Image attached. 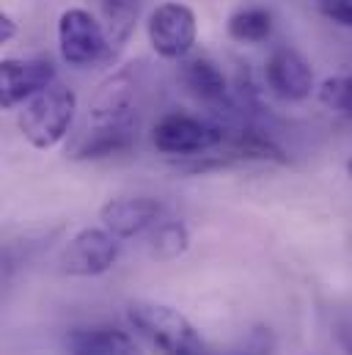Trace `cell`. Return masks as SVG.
I'll list each match as a JSON object with an SVG mask.
<instances>
[{"mask_svg": "<svg viewBox=\"0 0 352 355\" xmlns=\"http://www.w3.org/2000/svg\"><path fill=\"white\" fill-rule=\"evenodd\" d=\"M75 113H78V94L55 80L22 105L17 124L22 138L33 149H53L69 135Z\"/></svg>", "mask_w": 352, "mask_h": 355, "instance_id": "cell-1", "label": "cell"}, {"mask_svg": "<svg viewBox=\"0 0 352 355\" xmlns=\"http://www.w3.org/2000/svg\"><path fill=\"white\" fill-rule=\"evenodd\" d=\"M127 320L132 331H138L163 355H209L193 322L166 303L138 300L127 309Z\"/></svg>", "mask_w": 352, "mask_h": 355, "instance_id": "cell-2", "label": "cell"}, {"mask_svg": "<svg viewBox=\"0 0 352 355\" xmlns=\"http://www.w3.org/2000/svg\"><path fill=\"white\" fill-rule=\"evenodd\" d=\"M58 50L72 69H91L118 58L105 22L88 8H64L58 17Z\"/></svg>", "mask_w": 352, "mask_h": 355, "instance_id": "cell-3", "label": "cell"}, {"mask_svg": "<svg viewBox=\"0 0 352 355\" xmlns=\"http://www.w3.org/2000/svg\"><path fill=\"white\" fill-rule=\"evenodd\" d=\"M226 127L190 113H166L152 127V146L168 157H201L226 144Z\"/></svg>", "mask_w": 352, "mask_h": 355, "instance_id": "cell-4", "label": "cell"}, {"mask_svg": "<svg viewBox=\"0 0 352 355\" xmlns=\"http://www.w3.org/2000/svg\"><path fill=\"white\" fill-rule=\"evenodd\" d=\"M146 39L155 55L163 61H184L198 42V19L187 3L166 0L152 8L146 22Z\"/></svg>", "mask_w": 352, "mask_h": 355, "instance_id": "cell-5", "label": "cell"}, {"mask_svg": "<svg viewBox=\"0 0 352 355\" xmlns=\"http://www.w3.org/2000/svg\"><path fill=\"white\" fill-rule=\"evenodd\" d=\"M121 243L102 229H80L61 251V270L75 278H96L118 262Z\"/></svg>", "mask_w": 352, "mask_h": 355, "instance_id": "cell-6", "label": "cell"}, {"mask_svg": "<svg viewBox=\"0 0 352 355\" xmlns=\"http://www.w3.org/2000/svg\"><path fill=\"white\" fill-rule=\"evenodd\" d=\"M264 83L281 102H306L314 91V69L294 47L278 44L264 61Z\"/></svg>", "mask_w": 352, "mask_h": 355, "instance_id": "cell-7", "label": "cell"}, {"mask_svg": "<svg viewBox=\"0 0 352 355\" xmlns=\"http://www.w3.org/2000/svg\"><path fill=\"white\" fill-rule=\"evenodd\" d=\"M55 64L50 58H3L0 61V105L14 110L30 96L55 83Z\"/></svg>", "mask_w": 352, "mask_h": 355, "instance_id": "cell-8", "label": "cell"}, {"mask_svg": "<svg viewBox=\"0 0 352 355\" xmlns=\"http://www.w3.org/2000/svg\"><path fill=\"white\" fill-rule=\"evenodd\" d=\"M163 218V204L149 196H132V198H110L99 209L102 226L116 234L118 240L141 237L152 232Z\"/></svg>", "mask_w": 352, "mask_h": 355, "instance_id": "cell-9", "label": "cell"}, {"mask_svg": "<svg viewBox=\"0 0 352 355\" xmlns=\"http://www.w3.org/2000/svg\"><path fill=\"white\" fill-rule=\"evenodd\" d=\"M135 80L121 72L102 83L91 99L88 107V124L99 127H138L135 116Z\"/></svg>", "mask_w": 352, "mask_h": 355, "instance_id": "cell-10", "label": "cell"}, {"mask_svg": "<svg viewBox=\"0 0 352 355\" xmlns=\"http://www.w3.org/2000/svg\"><path fill=\"white\" fill-rule=\"evenodd\" d=\"M179 83L184 91L209 105V107H220L229 105L231 94H229V80L223 75V69L209 58V55H187L184 61H179Z\"/></svg>", "mask_w": 352, "mask_h": 355, "instance_id": "cell-11", "label": "cell"}, {"mask_svg": "<svg viewBox=\"0 0 352 355\" xmlns=\"http://www.w3.org/2000/svg\"><path fill=\"white\" fill-rule=\"evenodd\" d=\"M135 130L138 127H99V124H88L86 132L72 146V157L75 160H105V157L121 155V152H127L135 144Z\"/></svg>", "mask_w": 352, "mask_h": 355, "instance_id": "cell-12", "label": "cell"}, {"mask_svg": "<svg viewBox=\"0 0 352 355\" xmlns=\"http://www.w3.org/2000/svg\"><path fill=\"white\" fill-rule=\"evenodd\" d=\"M72 355H143L138 342L116 328H88L69 336Z\"/></svg>", "mask_w": 352, "mask_h": 355, "instance_id": "cell-13", "label": "cell"}, {"mask_svg": "<svg viewBox=\"0 0 352 355\" xmlns=\"http://www.w3.org/2000/svg\"><path fill=\"white\" fill-rule=\"evenodd\" d=\"M226 33L237 44H262L272 36V11L267 6H240L229 14Z\"/></svg>", "mask_w": 352, "mask_h": 355, "instance_id": "cell-14", "label": "cell"}, {"mask_svg": "<svg viewBox=\"0 0 352 355\" xmlns=\"http://www.w3.org/2000/svg\"><path fill=\"white\" fill-rule=\"evenodd\" d=\"M102 14H105L107 36H110L116 53H121L135 31V22L141 14V0H102Z\"/></svg>", "mask_w": 352, "mask_h": 355, "instance_id": "cell-15", "label": "cell"}, {"mask_svg": "<svg viewBox=\"0 0 352 355\" xmlns=\"http://www.w3.org/2000/svg\"><path fill=\"white\" fill-rule=\"evenodd\" d=\"M190 248V232L182 220H160L149 234V254L155 259L171 262L187 254Z\"/></svg>", "mask_w": 352, "mask_h": 355, "instance_id": "cell-16", "label": "cell"}, {"mask_svg": "<svg viewBox=\"0 0 352 355\" xmlns=\"http://www.w3.org/2000/svg\"><path fill=\"white\" fill-rule=\"evenodd\" d=\"M319 102L336 116H344L352 121V72L328 78L319 86Z\"/></svg>", "mask_w": 352, "mask_h": 355, "instance_id": "cell-17", "label": "cell"}, {"mask_svg": "<svg viewBox=\"0 0 352 355\" xmlns=\"http://www.w3.org/2000/svg\"><path fill=\"white\" fill-rule=\"evenodd\" d=\"M311 6L328 22L352 31V0H311Z\"/></svg>", "mask_w": 352, "mask_h": 355, "instance_id": "cell-18", "label": "cell"}, {"mask_svg": "<svg viewBox=\"0 0 352 355\" xmlns=\"http://www.w3.org/2000/svg\"><path fill=\"white\" fill-rule=\"evenodd\" d=\"M19 33V25L17 19L8 14V11H0V44H11Z\"/></svg>", "mask_w": 352, "mask_h": 355, "instance_id": "cell-19", "label": "cell"}, {"mask_svg": "<svg viewBox=\"0 0 352 355\" xmlns=\"http://www.w3.org/2000/svg\"><path fill=\"white\" fill-rule=\"evenodd\" d=\"M339 342H342L344 353L352 355V314L347 320H342V325H339Z\"/></svg>", "mask_w": 352, "mask_h": 355, "instance_id": "cell-20", "label": "cell"}, {"mask_svg": "<svg viewBox=\"0 0 352 355\" xmlns=\"http://www.w3.org/2000/svg\"><path fill=\"white\" fill-rule=\"evenodd\" d=\"M347 174L352 177V160H347Z\"/></svg>", "mask_w": 352, "mask_h": 355, "instance_id": "cell-21", "label": "cell"}]
</instances>
